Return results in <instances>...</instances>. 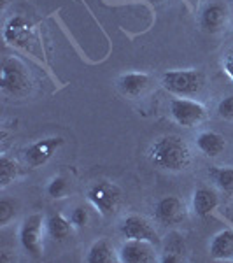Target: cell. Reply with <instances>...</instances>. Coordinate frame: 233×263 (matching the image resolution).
<instances>
[{"label": "cell", "mask_w": 233, "mask_h": 263, "mask_svg": "<svg viewBox=\"0 0 233 263\" xmlns=\"http://www.w3.org/2000/svg\"><path fill=\"white\" fill-rule=\"evenodd\" d=\"M149 160L154 167L167 172H183L189 168L193 155L188 142L179 135H163L152 142Z\"/></svg>", "instance_id": "cell-1"}, {"label": "cell", "mask_w": 233, "mask_h": 263, "mask_svg": "<svg viewBox=\"0 0 233 263\" xmlns=\"http://www.w3.org/2000/svg\"><path fill=\"white\" fill-rule=\"evenodd\" d=\"M0 88L12 99H25L32 95L35 79L23 62L16 57H6L0 69Z\"/></svg>", "instance_id": "cell-2"}, {"label": "cell", "mask_w": 233, "mask_h": 263, "mask_svg": "<svg viewBox=\"0 0 233 263\" xmlns=\"http://www.w3.org/2000/svg\"><path fill=\"white\" fill-rule=\"evenodd\" d=\"M163 88L176 97H195L202 91L205 84V76L200 70L186 69V70H168L162 78Z\"/></svg>", "instance_id": "cell-3"}, {"label": "cell", "mask_w": 233, "mask_h": 263, "mask_svg": "<svg viewBox=\"0 0 233 263\" xmlns=\"http://www.w3.org/2000/svg\"><path fill=\"white\" fill-rule=\"evenodd\" d=\"M88 200L104 218H111L120 209L123 192L120 186L111 181H99L88 190Z\"/></svg>", "instance_id": "cell-4"}, {"label": "cell", "mask_w": 233, "mask_h": 263, "mask_svg": "<svg viewBox=\"0 0 233 263\" xmlns=\"http://www.w3.org/2000/svg\"><path fill=\"white\" fill-rule=\"evenodd\" d=\"M168 111H170L172 120L177 125L184 126V128L198 126L207 118L205 105L197 100L186 99V97H176V99H172L170 105H168Z\"/></svg>", "instance_id": "cell-5"}, {"label": "cell", "mask_w": 233, "mask_h": 263, "mask_svg": "<svg viewBox=\"0 0 233 263\" xmlns=\"http://www.w3.org/2000/svg\"><path fill=\"white\" fill-rule=\"evenodd\" d=\"M44 218L42 214H30L23 219L20 227V244L33 258H41L44 253V244H42V227H44Z\"/></svg>", "instance_id": "cell-6"}, {"label": "cell", "mask_w": 233, "mask_h": 263, "mask_svg": "<svg viewBox=\"0 0 233 263\" xmlns=\"http://www.w3.org/2000/svg\"><path fill=\"white\" fill-rule=\"evenodd\" d=\"M200 28L207 33H221L230 25V7L223 0H210L202 7L198 16Z\"/></svg>", "instance_id": "cell-7"}, {"label": "cell", "mask_w": 233, "mask_h": 263, "mask_svg": "<svg viewBox=\"0 0 233 263\" xmlns=\"http://www.w3.org/2000/svg\"><path fill=\"white\" fill-rule=\"evenodd\" d=\"M4 41L16 48L28 49L32 42H35V28L32 21L21 14L9 18L4 25Z\"/></svg>", "instance_id": "cell-8"}, {"label": "cell", "mask_w": 233, "mask_h": 263, "mask_svg": "<svg viewBox=\"0 0 233 263\" xmlns=\"http://www.w3.org/2000/svg\"><path fill=\"white\" fill-rule=\"evenodd\" d=\"M65 144L63 137H48L41 139V141L32 142L30 146L25 149V162L30 168H39L42 165H46L56 155V151Z\"/></svg>", "instance_id": "cell-9"}, {"label": "cell", "mask_w": 233, "mask_h": 263, "mask_svg": "<svg viewBox=\"0 0 233 263\" xmlns=\"http://www.w3.org/2000/svg\"><path fill=\"white\" fill-rule=\"evenodd\" d=\"M120 233L125 239L147 240V242H151L154 246L160 244V237H158V232L154 230V227H152L144 216H139V214L126 216L120 224Z\"/></svg>", "instance_id": "cell-10"}, {"label": "cell", "mask_w": 233, "mask_h": 263, "mask_svg": "<svg viewBox=\"0 0 233 263\" xmlns=\"http://www.w3.org/2000/svg\"><path fill=\"white\" fill-rule=\"evenodd\" d=\"M186 218V203L176 195L162 197L154 203V221L162 227H173Z\"/></svg>", "instance_id": "cell-11"}, {"label": "cell", "mask_w": 233, "mask_h": 263, "mask_svg": "<svg viewBox=\"0 0 233 263\" xmlns=\"http://www.w3.org/2000/svg\"><path fill=\"white\" fill-rule=\"evenodd\" d=\"M118 254H120L121 263H151L158 260L154 244L147 242V240L126 239Z\"/></svg>", "instance_id": "cell-12"}, {"label": "cell", "mask_w": 233, "mask_h": 263, "mask_svg": "<svg viewBox=\"0 0 233 263\" xmlns=\"http://www.w3.org/2000/svg\"><path fill=\"white\" fill-rule=\"evenodd\" d=\"M151 86V76L146 72H126L118 79V90L125 97L139 99Z\"/></svg>", "instance_id": "cell-13"}, {"label": "cell", "mask_w": 233, "mask_h": 263, "mask_svg": "<svg viewBox=\"0 0 233 263\" xmlns=\"http://www.w3.org/2000/svg\"><path fill=\"white\" fill-rule=\"evenodd\" d=\"M210 258L218 261H233V230L226 228L216 233L209 244Z\"/></svg>", "instance_id": "cell-14"}, {"label": "cell", "mask_w": 233, "mask_h": 263, "mask_svg": "<svg viewBox=\"0 0 233 263\" xmlns=\"http://www.w3.org/2000/svg\"><path fill=\"white\" fill-rule=\"evenodd\" d=\"M191 203L195 214L200 216V218H207L219 205V197L216 190L209 188V186H200V188L195 190Z\"/></svg>", "instance_id": "cell-15"}, {"label": "cell", "mask_w": 233, "mask_h": 263, "mask_svg": "<svg viewBox=\"0 0 233 263\" xmlns=\"http://www.w3.org/2000/svg\"><path fill=\"white\" fill-rule=\"evenodd\" d=\"M197 147L198 151L209 156V158H216V156L223 155V151L226 149V141L218 132L205 130L197 135Z\"/></svg>", "instance_id": "cell-16"}, {"label": "cell", "mask_w": 233, "mask_h": 263, "mask_svg": "<svg viewBox=\"0 0 233 263\" xmlns=\"http://www.w3.org/2000/svg\"><path fill=\"white\" fill-rule=\"evenodd\" d=\"M72 221L70 218L67 219L65 216L60 213L51 214L48 219H46V230H48V235L56 242H63L72 235Z\"/></svg>", "instance_id": "cell-17"}, {"label": "cell", "mask_w": 233, "mask_h": 263, "mask_svg": "<svg viewBox=\"0 0 233 263\" xmlns=\"http://www.w3.org/2000/svg\"><path fill=\"white\" fill-rule=\"evenodd\" d=\"M168 239V237H167ZM184 240L181 235H177V233H172L170 239L167 240V244H165V253L163 256L160 258V261L163 263H179L184 260Z\"/></svg>", "instance_id": "cell-18"}, {"label": "cell", "mask_w": 233, "mask_h": 263, "mask_svg": "<svg viewBox=\"0 0 233 263\" xmlns=\"http://www.w3.org/2000/svg\"><path fill=\"white\" fill-rule=\"evenodd\" d=\"M114 260V251L111 244L105 239H99L91 244V248L88 249L86 261L88 263H111Z\"/></svg>", "instance_id": "cell-19"}, {"label": "cell", "mask_w": 233, "mask_h": 263, "mask_svg": "<svg viewBox=\"0 0 233 263\" xmlns=\"http://www.w3.org/2000/svg\"><path fill=\"white\" fill-rule=\"evenodd\" d=\"M210 177L219 186V190L233 195V167H212Z\"/></svg>", "instance_id": "cell-20"}, {"label": "cell", "mask_w": 233, "mask_h": 263, "mask_svg": "<svg viewBox=\"0 0 233 263\" xmlns=\"http://www.w3.org/2000/svg\"><path fill=\"white\" fill-rule=\"evenodd\" d=\"M20 174H21L20 165L14 160H11L9 156L4 155L2 160H0V182H2V188H6L14 179H18Z\"/></svg>", "instance_id": "cell-21"}, {"label": "cell", "mask_w": 233, "mask_h": 263, "mask_svg": "<svg viewBox=\"0 0 233 263\" xmlns=\"http://www.w3.org/2000/svg\"><path fill=\"white\" fill-rule=\"evenodd\" d=\"M46 193L49 195L51 198H63L67 193H69V182L63 176H56L49 181V184L46 186Z\"/></svg>", "instance_id": "cell-22"}, {"label": "cell", "mask_w": 233, "mask_h": 263, "mask_svg": "<svg viewBox=\"0 0 233 263\" xmlns=\"http://www.w3.org/2000/svg\"><path fill=\"white\" fill-rule=\"evenodd\" d=\"M70 221L74 227L83 228L90 223V211H88L86 205H77L74 207V211L70 213Z\"/></svg>", "instance_id": "cell-23"}, {"label": "cell", "mask_w": 233, "mask_h": 263, "mask_svg": "<svg viewBox=\"0 0 233 263\" xmlns=\"http://www.w3.org/2000/svg\"><path fill=\"white\" fill-rule=\"evenodd\" d=\"M14 216H16V205L11 200L4 198L0 202V227H6Z\"/></svg>", "instance_id": "cell-24"}, {"label": "cell", "mask_w": 233, "mask_h": 263, "mask_svg": "<svg viewBox=\"0 0 233 263\" xmlns=\"http://www.w3.org/2000/svg\"><path fill=\"white\" fill-rule=\"evenodd\" d=\"M218 116L223 120L233 121V93L221 99V102L218 104Z\"/></svg>", "instance_id": "cell-25"}, {"label": "cell", "mask_w": 233, "mask_h": 263, "mask_svg": "<svg viewBox=\"0 0 233 263\" xmlns=\"http://www.w3.org/2000/svg\"><path fill=\"white\" fill-rule=\"evenodd\" d=\"M223 70L226 72V76L233 81V48L226 51L223 58Z\"/></svg>", "instance_id": "cell-26"}, {"label": "cell", "mask_w": 233, "mask_h": 263, "mask_svg": "<svg viewBox=\"0 0 233 263\" xmlns=\"http://www.w3.org/2000/svg\"><path fill=\"white\" fill-rule=\"evenodd\" d=\"M152 2H162V0H152Z\"/></svg>", "instance_id": "cell-27"}]
</instances>
